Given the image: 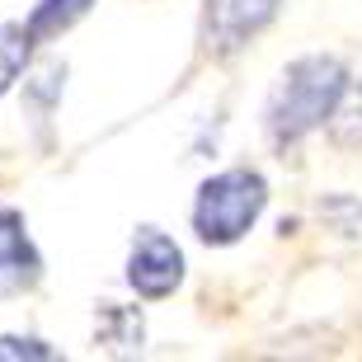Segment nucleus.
<instances>
[{"instance_id": "nucleus-1", "label": "nucleus", "mask_w": 362, "mask_h": 362, "mask_svg": "<svg viewBox=\"0 0 362 362\" xmlns=\"http://www.w3.org/2000/svg\"><path fill=\"white\" fill-rule=\"evenodd\" d=\"M344 66L339 57H296L292 66L278 76L269 94V108H264V127H269V141L278 151L296 146L301 136H310L315 127L334 118L339 99H344Z\"/></svg>"}, {"instance_id": "nucleus-2", "label": "nucleus", "mask_w": 362, "mask_h": 362, "mask_svg": "<svg viewBox=\"0 0 362 362\" xmlns=\"http://www.w3.org/2000/svg\"><path fill=\"white\" fill-rule=\"evenodd\" d=\"M264 202H269V184L255 170H221L198 188L193 230L202 245H235L259 221Z\"/></svg>"}, {"instance_id": "nucleus-3", "label": "nucleus", "mask_w": 362, "mask_h": 362, "mask_svg": "<svg viewBox=\"0 0 362 362\" xmlns=\"http://www.w3.org/2000/svg\"><path fill=\"white\" fill-rule=\"evenodd\" d=\"M127 282H132L136 296L146 301H160L184 282V250H179L165 230L141 226L132 235V250H127Z\"/></svg>"}, {"instance_id": "nucleus-4", "label": "nucleus", "mask_w": 362, "mask_h": 362, "mask_svg": "<svg viewBox=\"0 0 362 362\" xmlns=\"http://www.w3.org/2000/svg\"><path fill=\"white\" fill-rule=\"evenodd\" d=\"M282 0H207L202 5V47L212 57L240 52L259 28L278 14Z\"/></svg>"}, {"instance_id": "nucleus-5", "label": "nucleus", "mask_w": 362, "mask_h": 362, "mask_svg": "<svg viewBox=\"0 0 362 362\" xmlns=\"http://www.w3.org/2000/svg\"><path fill=\"white\" fill-rule=\"evenodd\" d=\"M42 278V259L28 240V226L24 216L5 207L0 212V296H24L33 292Z\"/></svg>"}, {"instance_id": "nucleus-6", "label": "nucleus", "mask_w": 362, "mask_h": 362, "mask_svg": "<svg viewBox=\"0 0 362 362\" xmlns=\"http://www.w3.org/2000/svg\"><path fill=\"white\" fill-rule=\"evenodd\" d=\"M90 10H94V0H42V5H33L24 28L33 42H47V38H62L71 24H81Z\"/></svg>"}, {"instance_id": "nucleus-7", "label": "nucleus", "mask_w": 362, "mask_h": 362, "mask_svg": "<svg viewBox=\"0 0 362 362\" xmlns=\"http://www.w3.org/2000/svg\"><path fill=\"white\" fill-rule=\"evenodd\" d=\"M99 344H108L113 353H136L141 349V315L118 301H104L99 310Z\"/></svg>"}, {"instance_id": "nucleus-8", "label": "nucleus", "mask_w": 362, "mask_h": 362, "mask_svg": "<svg viewBox=\"0 0 362 362\" xmlns=\"http://www.w3.org/2000/svg\"><path fill=\"white\" fill-rule=\"evenodd\" d=\"M28 47H33V38H28L24 24H14V19H5L0 24V94L10 90L19 76H24L28 66Z\"/></svg>"}, {"instance_id": "nucleus-9", "label": "nucleus", "mask_w": 362, "mask_h": 362, "mask_svg": "<svg viewBox=\"0 0 362 362\" xmlns=\"http://www.w3.org/2000/svg\"><path fill=\"white\" fill-rule=\"evenodd\" d=\"M334 141L362 146V85H344V99L334 108Z\"/></svg>"}, {"instance_id": "nucleus-10", "label": "nucleus", "mask_w": 362, "mask_h": 362, "mask_svg": "<svg viewBox=\"0 0 362 362\" xmlns=\"http://www.w3.org/2000/svg\"><path fill=\"white\" fill-rule=\"evenodd\" d=\"M0 358H57V349H47L42 339H28V334H5Z\"/></svg>"}]
</instances>
